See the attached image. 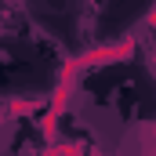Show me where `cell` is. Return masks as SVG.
Instances as JSON below:
<instances>
[{"label": "cell", "mask_w": 156, "mask_h": 156, "mask_svg": "<svg viewBox=\"0 0 156 156\" xmlns=\"http://www.w3.org/2000/svg\"><path fill=\"white\" fill-rule=\"evenodd\" d=\"M134 51H138V40H134V37H120V40H109V44H94V47L80 51L73 62H76V66H80V73H83V69H94V66L127 62V58H134Z\"/></svg>", "instance_id": "obj_1"}, {"label": "cell", "mask_w": 156, "mask_h": 156, "mask_svg": "<svg viewBox=\"0 0 156 156\" xmlns=\"http://www.w3.org/2000/svg\"><path fill=\"white\" fill-rule=\"evenodd\" d=\"M91 156H105V153H98V149H91Z\"/></svg>", "instance_id": "obj_5"}, {"label": "cell", "mask_w": 156, "mask_h": 156, "mask_svg": "<svg viewBox=\"0 0 156 156\" xmlns=\"http://www.w3.org/2000/svg\"><path fill=\"white\" fill-rule=\"evenodd\" d=\"M33 109H37L33 98H15V102H7V113H11V116H29Z\"/></svg>", "instance_id": "obj_3"}, {"label": "cell", "mask_w": 156, "mask_h": 156, "mask_svg": "<svg viewBox=\"0 0 156 156\" xmlns=\"http://www.w3.org/2000/svg\"><path fill=\"white\" fill-rule=\"evenodd\" d=\"M40 156H91V149L80 138H58V142H47Z\"/></svg>", "instance_id": "obj_2"}, {"label": "cell", "mask_w": 156, "mask_h": 156, "mask_svg": "<svg viewBox=\"0 0 156 156\" xmlns=\"http://www.w3.org/2000/svg\"><path fill=\"white\" fill-rule=\"evenodd\" d=\"M142 156H156V120L142 131Z\"/></svg>", "instance_id": "obj_4"}]
</instances>
